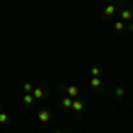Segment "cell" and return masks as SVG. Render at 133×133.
<instances>
[{
  "instance_id": "cell-1",
  "label": "cell",
  "mask_w": 133,
  "mask_h": 133,
  "mask_svg": "<svg viewBox=\"0 0 133 133\" xmlns=\"http://www.w3.org/2000/svg\"><path fill=\"white\" fill-rule=\"evenodd\" d=\"M117 4H119V20H123L124 23H130L133 21V5L130 2H126V0H117Z\"/></svg>"
},
{
  "instance_id": "cell-2",
  "label": "cell",
  "mask_w": 133,
  "mask_h": 133,
  "mask_svg": "<svg viewBox=\"0 0 133 133\" xmlns=\"http://www.w3.org/2000/svg\"><path fill=\"white\" fill-rule=\"evenodd\" d=\"M117 0H107L105 7L101 9V20L103 21H114V16L117 14Z\"/></svg>"
},
{
  "instance_id": "cell-3",
  "label": "cell",
  "mask_w": 133,
  "mask_h": 133,
  "mask_svg": "<svg viewBox=\"0 0 133 133\" xmlns=\"http://www.w3.org/2000/svg\"><path fill=\"white\" fill-rule=\"evenodd\" d=\"M85 107H87V99H85L83 96H78V98H75V99H73L71 108H69V110L73 112V115H75V119H76V121L80 119V114L85 110Z\"/></svg>"
},
{
  "instance_id": "cell-4",
  "label": "cell",
  "mask_w": 133,
  "mask_h": 133,
  "mask_svg": "<svg viewBox=\"0 0 133 133\" xmlns=\"http://www.w3.org/2000/svg\"><path fill=\"white\" fill-rule=\"evenodd\" d=\"M59 91L62 92V94H68L69 98H78V96H83L82 94V87H78V85H75V83H71V85H66V83H59Z\"/></svg>"
},
{
  "instance_id": "cell-5",
  "label": "cell",
  "mask_w": 133,
  "mask_h": 133,
  "mask_svg": "<svg viewBox=\"0 0 133 133\" xmlns=\"http://www.w3.org/2000/svg\"><path fill=\"white\" fill-rule=\"evenodd\" d=\"M48 94H50V87H48L46 83L36 85V87H34V91H32V96L36 98V101H37V99H46V98H48Z\"/></svg>"
},
{
  "instance_id": "cell-6",
  "label": "cell",
  "mask_w": 133,
  "mask_h": 133,
  "mask_svg": "<svg viewBox=\"0 0 133 133\" xmlns=\"http://www.w3.org/2000/svg\"><path fill=\"white\" fill-rule=\"evenodd\" d=\"M51 119H53V114H51V110L48 107H43V108L37 110V121H39V123L46 124V123H50Z\"/></svg>"
},
{
  "instance_id": "cell-7",
  "label": "cell",
  "mask_w": 133,
  "mask_h": 133,
  "mask_svg": "<svg viewBox=\"0 0 133 133\" xmlns=\"http://www.w3.org/2000/svg\"><path fill=\"white\" fill-rule=\"evenodd\" d=\"M89 87L92 89V92H103V91H105V83L101 82L99 76H91V80H89Z\"/></svg>"
},
{
  "instance_id": "cell-8",
  "label": "cell",
  "mask_w": 133,
  "mask_h": 133,
  "mask_svg": "<svg viewBox=\"0 0 133 133\" xmlns=\"http://www.w3.org/2000/svg\"><path fill=\"white\" fill-rule=\"evenodd\" d=\"M71 103H73V98H69L68 94L59 96V107H61L62 110H69L71 108Z\"/></svg>"
},
{
  "instance_id": "cell-9",
  "label": "cell",
  "mask_w": 133,
  "mask_h": 133,
  "mask_svg": "<svg viewBox=\"0 0 133 133\" xmlns=\"http://www.w3.org/2000/svg\"><path fill=\"white\" fill-rule=\"evenodd\" d=\"M112 96H114V99H123L124 96H128V89H126L124 85H117V87L114 89Z\"/></svg>"
},
{
  "instance_id": "cell-10",
  "label": "cell",
  "mask_w": 133,
  "mask_h": 133,
  "mask_svg": "<svg viewBox=\"0 0 133 133\" xmlns=\"http://www.w3.org/2000/svg\"><path fill=\"white\" fill-rule=\"evenodd\" d=\"M11 121H12L11 114L5 112V110H0V126H9Z\"/></svg>"
},
{
  "instance_id": "cell-11",
  "label": "cell",
  "mask_w": 133,
  "mask_h": 133,
  "mask_svg": "<svg viewBox=\"0 0 133 133\" xmlns=\"http://www.w3.org/2000/svg\"><path fill=\"white\" fill-rule=\"evenodd\" d=\"M21 103H23L27 108H32V107H36V98H34L32 94H25V96L21 98Z\"/></svg>"
},
{
  "instance_id": "cell-12",
  "label": "cell",
  "mask_w": 133,
  "mask_h": 133,
  "mask_svg": "<svg viewBox=\"0 0 133 133\" xmlns=\"http://www.w3.org/2000/svg\"><path fill=\"white\" fill-rule=\"evenodd\" d=\"M114 30L115 32H124L126 30V23L123 20H114Z\"/></svg>"
},
{
  "instance_id": "cell-13",
  "label": "cell",
  "mask_w": 133,
  "mask_h": 133,
  "mask_svg": "<svg viewBox=\"0 0 133 133\" xmlns=\"http://www.w3.org/2000/svg\"><path fill=\"white\" fill-rule=\"evenodd\" d=\"M103 71V68L101 66H92L91 69H89V73H91V76H99Z\"/></svg>"
},
{
  "instance_id": "cell-14",
  "label": "cell",
  "mask_w": 133,
  "mask_h": 133,
  "mask_svg": "<svg viewBox=\"0 0 133 133\" xmlns=\"http://www.w3.org/2000/svg\"><path fill=\"white\" fill-rule=\"evenodd\" d=\"M34 87H36V85H34L32 82H25L23 83V92H25V94H32Z\"/></svg>"
},
{
  "instance_id": "cell-15",
  "label": "cell",
  "mask_w": 133,
  "mask_h": 133,
  "mask_svg": "<svg viewBox=\"0 0 133 133\" xmlns=\"http://www.w3.org/2000/svg\"><path fill=\"white\" fill-rule=\"evenodd\" d=\"M126 29L130 32H133V21H130V23H126Z\"/></svg>"
},
{
  "instance_id": "cell-16",
  "label": "cell",
  "mask_w": 133,
  "mask_h": 133,
  "mask_svg": "<svg viewBox=\"0 0 133 133\" xmlns=\"http://www.w3.org/2000/svg\"><path fill=\"white\" fill-rule=\"evenodd\" d=\"M53 133H71V130H66V131H61L59 130V131H53Z\"/></svg>"
},
{
  "instance_id": "cell-17",
  "label": "cell",
  "mask_w": 133,
  "mask_h": 133,
  "mask_svg": "<svg viewBox=\"0 0 133 133\" xmlns=\"http://www.w3.org/2000/svg\"><path fill=\"white\" fill-rule=\"evenodd\" d=\"M0 110H4V105H2V103H0Z\"/></svg>"
}]
</instances>
